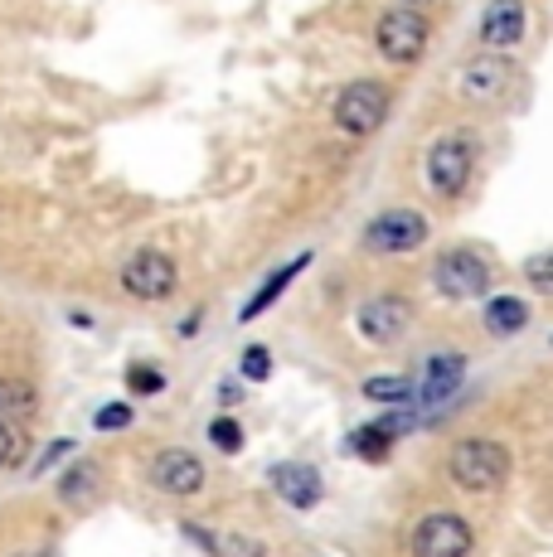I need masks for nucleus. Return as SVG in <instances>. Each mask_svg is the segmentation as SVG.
<instances>
[{"label": "nucleus", "instance_id": "18", "mask_svg": "<svg viewBox=\"0 0 553 557\" xmlns=\"http://www.w3.org/2000/svg\"><path fill=\"white\" fill-rule=\"evenodd\" d=\"M462 369H466V363L456 359V355L432 359V363H428V398H442V393H452L456 383H462Z\"/></svg>", "mask_w": 553, "mask_h": 557}, {"label": "nucleus", "instance_id": "3", "mask_svg": "<svg viewBox=\"0 0 553 557\" xmlns=\"http://www.w3.org/2000/svg\"><path fill=\"white\" fill-rule=\"evenodd\" d=\"M374 45L389 63H398V69L418 63L422 53H428V20H422V10H413V5L384 10L374 25Z\"/></svg>", "mask_w": 553, "mask_h": 557}, {"label": "nucleus", "instance_id": "23", "mask_svg": "<svg viewBox=\"0 0 553 557\" xmlns=\"http://www.w3.org/2000/svg\"><path fill=\"white\" fill-rule=\"evenodd\" d=\"M209 442H214L219 451H238V446H243V426L233 422V417H219V422L209 426Z\"/></svg>", "mask_w": 553, "mask_h": 557}, {"label": "nucleus", "instance_id": "12", "mask_svg": "<svg viewBox=\"0 0 553 557\" xmlns=\"http://www.w3.org/2000/svg\"><path fill=\"white\" fill-rule=\"evenodd\" d=\"M509 88V63L500 53H486V59H471L462 69V92L471 102H495L500 92Z\"/></svg>", "mask_w": 553, "mask_h": 557}, {"label": "nucleus", "instance_id": "15", "mask_svg": "<svg viewBox=\"0 0 553 557\" xmlns=\"http://www.w3.org/2000/svg\"><path fill=\"white\" fill-rule=\"evenodd\" d=\"M529 325V306L519 301V296H495L491 306H486V330H491V335H519V330Z\"/></svg>", "mask_w": 553, "mask_h": 557}, {"label": "nucleus", "instance_id": "27", "mask_svg": "<svg viewBox=\"0 0 553 557\" xmlns=\"http://www.w3.org/2000/svg\"><path fill=\"white\" fill-rule=\"evenodd\" d=\"M238 398H243L238 383H219V403H238Z\"/></svg>", "mask_w": 553, "mask_h": 557}, {"label": "nucleus", "instance_id": "20", "mask_svg": "<svg viewBox=\"0 0 553 557\" xmlns=\"http://www.w3.org/2000/svg\"><path fill=\"white\" fill-rule=\"evenodd\" d=\"M88 495H98V470L83 466V460H78V466H73L69 475H63V499H69V505L78 499V505H83Z\"/></svg>", "mask_w": 553, "mask_h": 557}, {"label": "nucleus", "instance_id": "8", "mask_svg": "<svg viewBox=\"0 0 553 557\" xmlns=\"http://www.w3.org/2000/svg\"><path fill=\"white\" fill-rule=\"evenodd\" d=\"M476 35H481V45L491 53L519 49V45H525V35H529V5H525V0H491Z\"/></svg>", "mask_w": 553, "mask_h": 557}, {"label": "nucleus", "instance_id": "5", "mask_svg": "<svg viewBox=\"0 0 553 557\" xmlns=\"http://www.w3.org/2000/svg\"><path fill=\"white\" fill-rule=\"evenodd\" d=\"M432 286H438L446 301H476V296L491 286V262L471 248L442 252L438 267H432Z\"/></svg>", "mask_w": 553, "mask_h": 557}, {"label": "nucleus", "instance_id": "6", "mask_svg": "<svg viewBox=\"0 0 553 557\" xmlns=\"http://www.w3.org/2000/svg\"><path fill=\"white\" fill-rule=\"evenodd\" d=\"M428 243V219L418 209H389L365 228L369 252H413Z\"/></svg>", "mask_w": 553, "mask_h": 557}, {"label": "nucleus", "instance_id": "1", "mask_svg": "<svg viewBox=\"0 0 553 557\" xmlns=\"http://www.w3.org/2000/svg\"><path fill=\"white\" fill-rule=\"evenodd\" d=\"M446 470L462 490L471 495H491V490L505 485L509 475V451L500 442H486V436H471V442H456L452 456H446Z\"/></svg>", "mask_w": 553, "mask_h": 557}, {"label": "nucleus", "instance_id": "19", "mask_svg": "<svg viewBox=\"0 0 553 557\" xmlns=\"http://www.w3.org/2000/svg\"><path fill=\"white\" fill-rule=\"evenodd\" d=\"M413 393V383L403 379V373H379V379L365 383V398L369 403H403Z\"/></svg>", "mask_w": 553, "mask_h": 557}, {"label": "nucleus", "instance_id": "4", "mask_svg": "<svg viewBox=\"0 0 553 557\" xmlns=\"http://www.w3.org/2000/svg\"><path fill=\"white\" fill-rule=\"evenodd\" d=\"M389 88L384 83H374V78H359V83H345L340 88V98H335V126L340 132H349V136H369V132H379L384 126V116H389Z\"/></svg>", "mask_w": 553, "mask_h": 557}, {"label": "nucleus", "instance_id": "16", "mask_svg": "<svg viewBox=\"0 0 553 557\" xmlns=\"http://www.w3.org/2000/svg\"><path fill=\"white\" fill-rule=\"evenodd\" d=\"M393 432H398V422H374V426H359L355 436H349V446H355L365 460H384L389 446H393Z\"/></svg>", "mask_w": 553, "mask_h": 557}, {"label": "nucleus", "instance_id": "7", "mask_svg": "<svg viewBox=\"0 0 553 557\" xmlns=\"http://www.w3.org/2000/svg\"><path fill=\"white\" fill-rule=\"evenodd\" d=\"M471 553V523L462 513H428L413 529V557H466Z\"/></svg>", "mask_w": 553, "mask_h": 557}, {"label": "nucleus", "instance_id": "10", "mask_svg": "<svg viewBox=\"0 0 553 557\" xmlns=\"http://www.w3.org/2000/svg\"><path fill=\"white\" fill-rule=\"evenodd\" d=\"M408 320H413V310L403 296H374V301L359 306V335L369 345H393L408 330Z\"/></svg>", "mask_w": 553, "mask_h": 557}, {"label": "nucleus", "instance_id": "28", "mask_svg": "<svg viewBox=\"0 0 553 557\" xmlns=\"http://www.w3.org/2000/svg\"><path fill=\"white\" fill-rule=\"evenodd\" d=\"M398 5H413V10H428V5H438V0H398Z\"/></svg>", "mask_w": 553, "mask_h": 557}, {"label": "nucleus", "instance_id": "25", "mask_svg": "<svg viewBox=\"0 0 553 557\" xmlns=\"http://www.w3.org/2000/svg\"><path fill=\"white\" fill-rule=\"evenodd\" d=\"M122 426H132V407H126V403H108L98 412V432H122Z\"/></svg>", "mask_w": 553, "mask_h": 557}, {"label": "nucleus", "instance_id": "2", "mask_svg": "<svg viewBox=\"0 0 553 557\" xmlns=\"http://www.w3.org/2000/svg\"><path fill=\"white\" fill-rule=\"evenodd\" d=\"M476 175V141L471 136H442L428 151V189L438 199H462Z\"/></svg>", "mask_w": 553, "mask_h": 557}, {"label": "nucleus", "instance_id": "14", "mask_svg": "<svg viewBox=\"0 0 553 557\" xmlns=\"http://www.w3.org/2000/svg\"><path fill=\"white\" fill-rule=\"evenodd\" d=\"M306 262H311V252L292 257V262H286V267H282V272H276V276H268V282H262V286H258V296H253V301H248V306H243V320L262 315V310H268V306L276 301V296H282V292H286V286H292V282H296V272H306Z\"/></svg>", "mask_w": 553, "mask_h": 557}, {"label": "nucleus", "instance_id": "24", "mask_svg": "<svg viewBox=\"0 0 553 557\" xmlns=\"http://www.w3.org/2000/svg\"><path fill=\"white\" fill-rule=\"evenodd\" d=\"M268 373H272V355H268L262 345H253L248 355H243V379H248V383H262Z\"/></svg>", "mask_w": 553, "mask_h": 557}, {"label": "nucleus", "instance_id": "11", "mask_svg": "<svg viewBox=\"0 0 553 557\" xmlns=\"http://www.w3.org/2000/svg\"><path fill=\"white\" fill-rule=\"evenodd\" d=\"M151 475L165 495H195V490L205 485V460H199L195 451H185V446H170V451L156 456Z\"/></svg>", "mask_w": 553, "mask_h": 557}, {"label": "nucleus", "instance_id": "17", "mask_svg": "<svg viewBox=\"0 0 553 557\" xmlns=\"http://www.w3.org/2000/svg\"><path fill=\"white\" fill-rule=\"evenodd\" d=\"M35 388L29 383H20V379H0V417H25V412H35Z\"/></svg>", "mask_w": 553, "mask_h": 557}, {"label": "nucleus", "instance_id": "22", "mask_svg": "<svg viewBox=\"0 0 553 557\" xmlns=\"http://www.w3.org/2000/svg\"><path fill=\"white\" fill-rule=\"evenodd\" d=\"M126 388L132 393H161L165 379H161V369H151V363H132V369H126Z\"/></svg>", "mask_w": 553, "mask_h": 557}, {"label": "nucleus", "instance_id": "26", "mask_svg": "<svg viewBox=\"0 0 553 557\" xmlns=\"http://www.w3.org/2000/svg\"><path fill=\"white\" fill-rule=\"evenodd\" d=\"M10 456H15V432H10L5 417H0V466H10Z\"/></svg>", "mask_w": 553, "mask_h": 557}, {"label": "nucleus", "instance_id": "9", "mask_svg": "<svg viewBox=\"0 0 553 557\" xmlns=\"http://www.w3.org/2000/svg\"><path fill=\"white\" fill-rule=\"evenodd\" d=\"M122 286L142 301H161V296L175 292V262L165 252H136L122 267Z\"/></svg>", "mask_w": 553, "mask_h": 557}, {"label": "nucleus", "instance_id": "13", "mask_svg": "<svg viewBox=\"0 0 553 557\" xmlns=\"http://www.w3.org/2000/svg\"><path fill=\"white\" fill-rule=\"evenodd\" d=\"M272 490L292 509H311L316 499H321V475H316L311 466H276L272 470Z\"/></svg>", "mask_w": 553, "mask_h": 557}, {"label": "nucleus", "instance_id": "21", "mask_svg": "<svg viewBox=\"0 0 553 557\" xmlns=\"http://www.w3.org/2000/svg\"><path fill=\"white\" fill-rule=\"evenodd\" d=\"M525 276H529V286H534L539 296H553V252L529 257V262H525Z\"/></svg>", "mask_w": 553, "mask_h": 557}]
</instances>
